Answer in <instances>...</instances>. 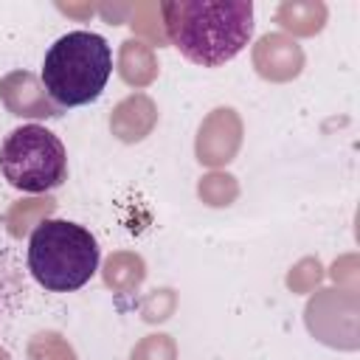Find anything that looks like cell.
<instances>
[{
    "label": "cell",
    "instance_id": "3957f363",
    "mask_svg": "<svg viewBox=\"0 0 360 360\" xmlns=\"http://www.w3.org/2000/svg\"><path fill=\"white\" fill-rule=\"evenodd\" d=\"M98 267L96 236L68 219H42L28 242V270L51 292L84 287Z\"/></svg>",
    "mask_w": 360,
    "mask_h": 360
},
{
    "label": "cell",
    "instance_id": "30bf717a",
    "mask_svg": "<svg viewBox=\"0 0 360 360\" xmlns=\"http://www.w3.org/2000/svg\"><path fill=\"white\" fill-rule=\"evenodd\" d=\"M118 73L124 76L127 84H135V87L149 84L158 76V62H155L152 45H146L141 39H127L118 53Z\"/></svg>",
    "mask_w": 360,
    "mask_h": 360
},
{
    "label": "cell",
    "instance_id": "e0dca14e",
    "mask_svg": "<svg viewBox=\"0 0 360 360\" xmlns=\"http://www.w3.org/2000/svg\"><path fill=\"white\" fill-rule=\"evenodd\" d=\"M0 360H8V354H6V352H3V349H0Z\"/></svg>",
    "mask_w": 360,
    "mask_h": 360
},
{
    "label": "cell",
    "instance_id": "2e32d148",
    "mask_svg": "<svg viewBox=\"0 0 360 360\" xmlns=\"http://www.w3.org/2000/svg\"><path fill=\"white\" fill-rule=\"evenodd\" d=\"M174 309V295L172 290H155L146 301H143V318L146 321H163L169 318Z\"/></svg>",
    "mask_w": 360,
    "mask_h": 360
},
{
    "label": "cell",
    "instance_id": "5bb4252c",
    "mask_svg": "<svg viewBox=\"0 0 360 360\" xmlns=\"http://www.w3.org/2000/svg\"><path fill=\"white\" fill-rule=\"evenodd\" d=\"M28 357L31 360H76L73 349L56 332H39V335H34V340L28 343Z\"/></svg>",
    "mask_w": 360,
    "mask_h": 360
},
{
    "label": "cell",
    "instance_id": "8992f818",
    "mask_svg": "<svg viewBox=\"0 0 360 360\" xmlns=\"http://www.w3.org/2000/svg\"><path fill=\"white\" fill-rule=\"evenodd\" d=\"M0 98L11 115L22 118H53L62 110L48 98L42 82L28 70H11L0 79Z\"/></svg>",
    "mask_w": 360,
    "mask_h": 360
},
{
    "label": "cell",
    "instance_id": "8fae6325",
    "mask_svg": "<svg viewBox=\"0 0 360 360\" xmlns=\"http://www.w3.org/2000/svg\"><path fill=\"white\" fill-rule=\"evenodd\" d=\"M104 281L112 290L129 292L132 287H138L143 281V262L135 253H115L110 256L107 267H104Z\"/></svg>",
    "mask_w": 360,
    "mask_h": 360
},
{
    "label": "cell",
    "instance_id": "52a82bcc",
    "mask_svg": "<svg viewBox=\"0 0 360 360\" xmlns=\"http://www.w3.org/2000/svg\"><path fill=\"white\" fill-rule=\"evenodd\" d=\"M253 65L256 70L270 82H287L295 79L304 68V51L295 39L284 34H264L253 48Z\"/></svg>",
    "mask_w": 360,
    "mask_h": 360
},
{
    "label": "cell",
    "instance_id": "5b68a950",
    "mask_svg": "<svg viewBox=\"0 0 360 360\" xmlns=\"http://www.w3.org/2000/svg\"><path fill=\"white\" fill-rule=\"evenodd\" d=\"M242 141V124L236 118V112L231 107H219L214 110L197 135V160L208 163V166H219L228 163Z\"/></svg>",
    "mask_w": 360,
    "mask_h": 360
},
{
    "label": "cell",
    "instance_id": "7a4b0ae2",
    "mask_svg": "<svg viewBox=\"0 0 360 360\" xmlns=\"http://www.w3.org/2000/svg\"><path fill=\"white\" fill-rule=\"evenodd\" d=\"M110 76L112 51L107 39L93 31H68L42 59V87L59 110L96 101Z\"/></svg>",
    "mask_w": 360,
    "mask_h": 360
},
{
    "label": "cell",
    "instance_id": "277c9868",
    "mask_svg": "<svg viewBox=\"0 0 360 360\" xmlns=\"http://www.w3.org/2000/svg\"><path fill=\"white\" fill-rule=\"evenodd\" d=\"M0 172L14 188L42 194L65 183L68 155L51 129L39 124H22L11 129L0 146Z\"/></svg>",
    "mask_w": 360,
    "mask_h": 360
},
{
    "label": "cell",
    "instance_id": "6da1fadb",
    "mask_svg": "<svg viewBox=\"0 0 360 360\" xmlns=\"http://www.w3.org/2000/svg\"><path fill=\"white\" fill-rule=\"evenodd\" d=\"M166 39L194 65L219 68L231 62L253 34L250 0H169L160 3Z\"/></svg>",
    "mask_w": 360,
    "mask_h": 360
},
{
    "label": "cell",
    "instance_id": "4fadbf2b",
    "mask_svg": "<svg viewBox=\"0 0 360 360\" xmlns=\"http://www.w3.org/2000/svg\"><path fill=\"white\" fill-rule=\"evenodd\" d=\"M197 191H200L202 202H208V205H231L233 197L239 194V186H236V180L231 174L214 172V174H205L200 180V188Z\"/></svg>",
    "mask_w": 360,
    "mask_h": 360
},
{
    "label": "cell",
    "instance_id": "ba28073f",
    "mask_svg": "<svg viewBox=\"0 0 360 360\" xmlns=\"http://www.w3.org/2000/svg\"><path fill=\"white\" fill-rule=\"evenodd\" d=\"M158 121V110L152 104L149 96L143 93H135L129 98H124L115 110H112V118H110V127H112V135H118L121 141L132 143V141H141L152 132Z\"/></svg>",
    "mask_w": 360,
    "mask_h": 360
},
{
    "label": "cell",
    "instance_id": "7c38bea8",
    "mask_svg": "<svg viewBox=\"0 0 360 360\" xmlns=\"http://www.w3.org/2000/svg\"><path fill=\"white\" fill-rule=\"evenodd\" d=\"M53 208H56V202H53L51 197H45V200H22V202H14L11 211H8V217H6L8 231H11L14 236H25L28 228H31V225H39Z\"/></svg>",
    "mask_w": 360,
    "mask_h": 360
},
{
    "label": "cell",
    "instance_id": "9c48e42d",
    "mask_svg": "<svg viewBox=\"0 0 360 360\" xmlns=\"http://www.w3.org/2000/svg\"><path fill=\"white\" fill-rule=\"evenodd\" d=\"M276 22L292 34L312 37L326 22V6L318 0H287L276 11Z\"/></svg>",
    "mask_w": 360,
    "mask_h": 360
},
{
    "label": "cell",
    "instance_id": "9a60e30c",
    "mask_svg": "<svg viewBox=\"0 0 360 360\" xmlns=\"http://www.w3.org/2000/svg\"><path fill=\"white\" fill-rule=\"evenodd\" d=\"M129 360H174V343L169 335H149L132 349Z\"/></svg>",
    "mask_w": 360,
    "mask_h": 360
}]
</instances>
